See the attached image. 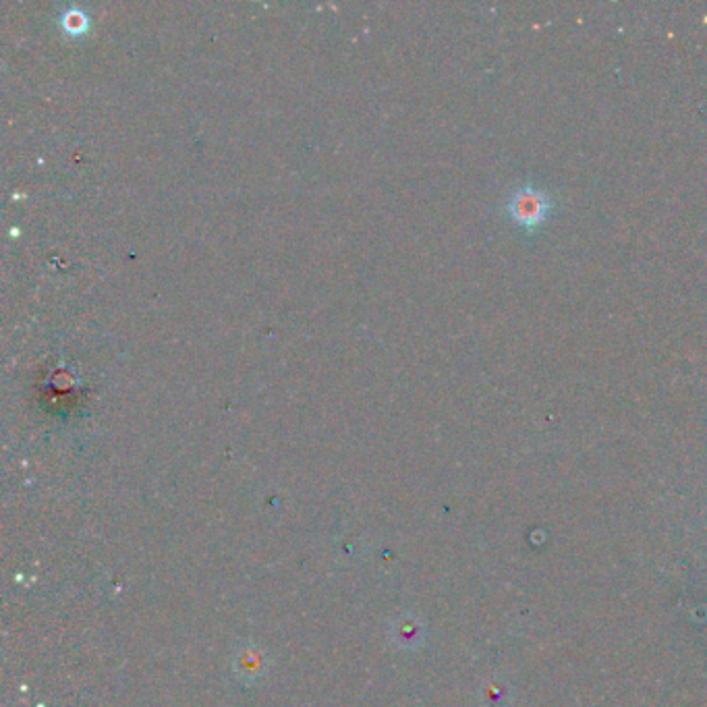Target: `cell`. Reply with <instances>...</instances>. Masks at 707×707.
<instances>
[{
  "mask_svg": "<svg viewBox=\"0 0 707 707\" xmlns=\"http://www.w3.org/2000/svg\"><path fill=\"white\" fill-rule=\"evenodd\" d=\"M552 208L554 202L550 200V195L535 185L519 187L511 195V200H508V214L527 231H533L540 224H544Z\"/></svg>",
  "mask_w": 707,
  "mask_h": 707,
  "instance_id": "cell-1",
  "label": "cell"
}]
</instances>
